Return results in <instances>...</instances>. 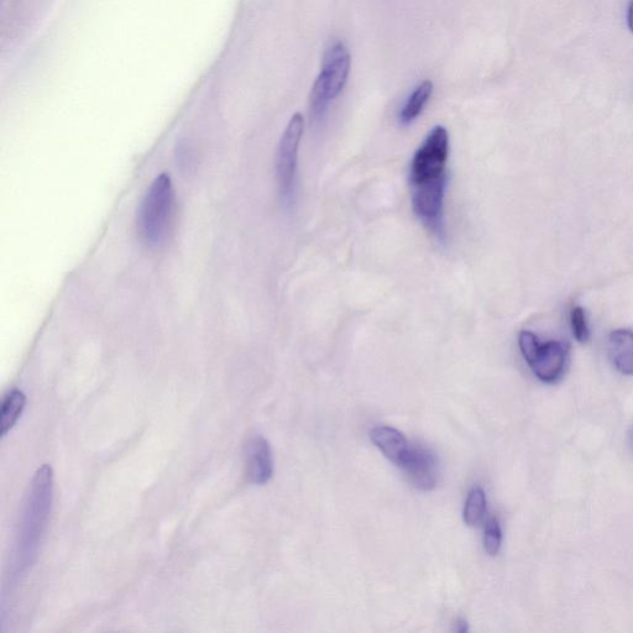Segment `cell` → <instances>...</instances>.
<instances>
[{"label": "cell", "mask_w": 633, "mask_h": 633, "mask_svg": "<svg viewBox=\"0 0 633 633\" xmlns=\"http://www.w3.org/2000/svg\"><path fill=\"white\" fill-rule=\"evenodd\" d=\"M54 474L50 465H43L36 472L29 494L26 496L22 523L18 535L17 569L25 572L38 556L41 538L49 521Z\"/></svg>", "instance_id": "cell-1"}, {"label": "cell", "mask_w": 633, "mask_h": 633, "mask_svg": "<svg viewBox=\"0 0 633 633\" xmlns=\"http://www.w3.org/2000/svg\"><path fill=\"white\" fill-rule=\"evenodd\" d=\"M175 202L174 183L164 172L151 183L138 211V232L149 247H160L169 237Z\"/></svg>", "instance_id": "cell-2"}, {"label": "cell", "mask_w": 633, "mask_h": 633, "mask_svg": "<svg viewBox=\"0 0 633 633\" xmlns=\"http://www.w3.org/2000/svg\"><path fill=\"white\" fill-rule=\"evenodd\" d=\"M352 56L342 41L334 43L326 52L321 72L313 83L311 91V115L322 119L329 106L343 92L347 85Z\"/></svg>", "instance_id": "cell-3"}, {"label": "cell", "mask_w": 633, "mask_h": 633, "mask_svg": "<svg viewBox=\"0 0 633 633\" xmlns=\"http://www.w3.org/2000/svg\"><path fill=\"white\" fill-rule=\"evenodd\" d=\"M519 345L523 358L533 374L546 384L557 383L566 373L569 362V345L561 340L541 343L535 333L522 331Z\"/></svg>", "instance_id": "cell-4"}, {"label": "cell", "mask_w": 633, "mask_h": 633, "mask_svg": "<svg viewBox=\"0 0 633 633\" xmlns=\"http://www.w3.org/2000/svg\"><path fill=\"white\" fill-rule=\"evenodd\" d=\"M449 156L447 129L437 125L428 134L420 149L413 156L410 169V185L441 179L446 175Z\"/></svg>", "instance_id": "cell-5"}, {"label": "cell", "mask_w": 633, "mask_h": 633, "mask_svg": "<svg viewBox=\"0 0 633 633\" xmlns=\"http://www.w3.org/2000/svg\"><path fill=\"white\" fill-rule=\"evenodd\" d=\"M305 130V119L296 113L281 136L276 155V174L279 181L281 196L290 201L294 196L298 149Z\"/></svg>", "instance_id": "cell-6"}, {"label": "cell", "mask_w": 633, "mask_h": 633, "mask_svg": "<svg viewBox=\"0 0 633 633\" xmlns=\"http://www.w3.org/2000/svg\"><path fill=\"white\" fill-rule=\"evenodd\" d=\"M447 176L411 185L413 211L423 224L438 238H443V207Z\"/></svg>", "instance_id": "cell-7"}, {"label": "cell", "mask_w": 633, "mask_h": 633, "mask_svg": "<svg viewBox=\"0 0 633 633\" xmlns=\"http://www.w3.org/2000/svg\"><path fill=\"white\" fill-rule=\"evenodd\" d=\"M400 468L404 470L410 483L418 490L430 491L438 484V458L426 447L412 446Z\"/></svg>", "instance_id": "cell-8"}, {"label": "cell", "mask_w": 633, "mask_h": 633, "mask_svg": "<svg viewBox=\"0 0 633 633\" xmlns=\"http://www.w3.org/2000/svg\"><path fill=\"white\" fill-rule=\"evenodd\" d=\"M247 467L251 483L264 485L274 474V455L264 437L255 436L247 444Z\"/></svg>", "instance_id": "cell-9"}, {"label": "cell", "mask_w": 633, "mask_h": 633, "mask_svg": "<svg viewBox=\"0 0 633 633\" xmlns=\"http://www.w3.org/2000/svg\"><path fill=\"white\" fill-rule=\"evenodd\" d=\"M371 442L380 449L385 457L401 467L404 464L408 453L411 451V444L408 443L404 434L396 428L380 426L375 427L370 432Z\"/></svg>", "instance_id": "cell-10"}, {"label": "cell", "mask_w": 633, "mask_h": 633, "mask_svg": "<svg viewBox=\"0 0 633 633\" xmlns=\"http://www.w3.org/2000/svg\"><path fill=\"white\" fill-rule=\"evenodd\" d=\"M608 354L612 365L621 374L633 375V331L616 329L608 339Z\"/></svg>", "instance_id": "cell-11"}, {"label": "cell", "mask_w": 633, "mask_h": 633, "mask_svg": "<svg viewBox=\"0 0 633 633\" xmlns=\"http://www.w3.org/2000/svg\"><path fill=\"white\" fill-rule=\"evenodd\" d=\"M433 94V83L431 81L422 82L415 90L408 96L404 107L401 108L399 114V120L402 125H410L420 117L423 109L426 108L427 103Z\"/></svg>", "instance_id": "cell-12"}, {"label": "cell", "mask_w": 633, "mask_h": 633, "mask_svg": "<svg viewBox=\"0 0 633 633\" xmlns=\"http://www.w3.org/2000/svg\"><path fill=\"white\" fill-rule=\"evenodd\" d=\"M26 405V396L23 391L14 389L4 397L2 406V417H0V427H2L3 436H7L10 430L17 425L19 418L22 417Z\"/></svg>", "instance_id": "cell-13"}, {"label": "cell", "mask_w": 633, "mask_h": 633, "mask_svg": "<svg viewBox=\"0 0 633 633\" xmlns=\"http://www.w3.org/2000/svg\"><path fill=\"white\" fill-rule=\"evenodd\" d=\"M486 512V495L483 488L475 486L468 495L464 507V521L468 526H478Z\"/></svg>", "instance_id": "cell-14"}, {"label": "cell", "mask_w": 633, "mask_h": 633, "mask_svg": "<svg viewBox=\"0 0 633 633\" xmlns=\"http://www.w3.org/2000/svg\"><path fill=\"white\" fill-rule=\"evenodd\" d=\"M502 542V531L500 523L496 519H491L486 523L484 547L489 556H498Z\"/></svg>", "instance_id": "cell-15"}, {"label": "cell", "mask_w": 633, "mask_h": 633, "mask_svg": "<svg viewBox=\"0 0 633 633\" xmlns=\"http://www.w3.org/2000/svg\"><path fill=\"white\" fill-rule=\"evenodd\" d=\"M570 326H572L573 336L579 343H587L590 332L587 316L582 307H574L570 312Z\"/></svg>", "instance_id": "cell-16"}, {"label": "cell", "mask_w": 633, "mask_h": 633, "mask_svg": "<svg viewBox=\"0 0 633 633\" xmlns=\"http://www.w3.org/2000/svg\"><path fill=\"white\" fill-rule=\"evenodd\" d=\"M627 24L633 33V0L629 5V10H627Z\"/></svg>", "instance_id": "cell-17"}, {"label": "cell", "mask_w": 633, "mask_h": 633, "mask_svg": "<svg viewBox=\"0 0 633 633\" xmlns=\"http://www.w3.org/2000/svg\"><path fill=\"white\" fill-rule=\"evenodd\" d=\"M458 631L459 632H467L468 631V624H467V622H465L464 620H460L459 624H458Z\"/></svg>", "instance_id": "cell-18"}, {"label": "cell", "mask_w": 633, "mask_h": 633, "mask_svg": "<svg viewBox=\"0 0 633 633\" xmlns=\"http://www.w3.org/2000/svg\"><path fill=\"white\" fill-rule=\"evenodd\" d=\"M629 442H630V447H631L632 452H633V425L630 428V432H629Z\"/></svg>", "instance_id": "cell-19"}]
</instances>
